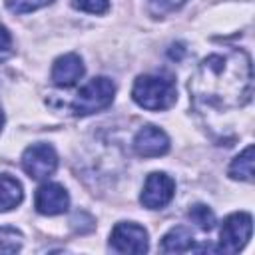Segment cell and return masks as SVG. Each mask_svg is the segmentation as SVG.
Instances as JSON below:
<instances>
[{"label":"cell","instance_id":"cell-6","mask_svg":"<svg viewBox=\"0 0 255 255\" xmlns=\"http://www.w3.org/2000/svg\"><path fill=\"white\" fill-rule=\"evenodd\" d=\"M110 247L118 253H145L147 251V231L131 221L116 223L110 235Z\"/></svg>","mask_w":255,"mask_h":255},{"label":"cell","instance_id":"cell-13","mask_svg":"<svg viewBox=\"0 0 255 255\" xmlns=\"http://www.w3.org/2000/svg\"><path fill=\"white\" fill-rule=\"evenodd\" d=\"M229 175L241 181H253V145H247L229 165Z\"/></svg>","mask_w":255,"mask_h":255},{"label":"cell","instance_id":"cell-17","mask_svg":"<svg viewBox=\"0 0 255 255\" xmlns=\"http://www.w3.org/2000/svg\"><path fill=\"white\" fill-rule=\"evenodd\" d=\"M74 6L88 14H104L110 8V0H74Z\"/></svg>","mask_w":255,"mask_h":255},{"label":"cell","instance_id":"cell-9","mask_svg":"<svg viewBox=\"0 0 255 255\" xmlns=\"http://www.w3.org/2000/svg\"><path fill=\"white\" fill-rule=\"evenodd\" d=\"M34 205H36V211L42 215H60L68 209L70 197H68V191L60 183L50 181V183H44L38 187Z\"/></svg>","mask_w":255,"mask_h":255},{"label":"cell","instance_id":"cell-1","mask_svg":"<svg viewBox=\"0 0 255 255\" xmlns=\"http://www.w3.org/2000/svg\"><path fill=\"white\" fill-rule=\"evenodd\" d=\"M251 60L243 50L207 56L189 80L191 102L197 112H229L251 100Z\"/></svg>","mask_w":255,"mask_h":255},{"label":"cell","instance_id":"cell-2","mask_svg":"<svg viewBox=\"0 0 255 255\" xmlns=\"http://www.w3.org/2000/svg\"><path fill=\"white\" fill-rule=\"evenodd\" d=\"M131 98L139 108L159 112V110H167L175 104L177 90H175V84L169 78L145 74V76H139L133 82Z\"/></svg>","mask_w":255,"mask_h":255},{"label":"cell","instance_id":"cell-15","mask_svg":"<svg viewBox=\"0 0 255 255\" xmlns=\"http://www.w3.org/2000/svg\"><path fill=\"white\" fill-rule=\"evenodd\" d=\"M22 247V233L16 227H0V253H16Z\"/></svg>","mask_w":255,"mask_h":255},{"label":"cell","instance_id":"cell-12","mask_svg":"<svg viewBox=\"0 0 255 255\" xmlns=\"http://www.w3.org/2000/svg\"><path fill=\"white\" fill-rule=\"evenodd\" d=\"M24 191H22V183L12 177L2 173L0 175V211H10L16 205L22 203Z\"/></svg>","mask_w":255,"mask_h":255},{"label":"cell","instance_id":"cell-14","mask_svg":"<svg viewBox=\"0 0 255 255\" xmlns=\"http://www.w3.org/2000/svg\"><path fill=\"white\" fill-rule=\"evenodd\" d=\"M187 217H189V221H193L199 229H203V231H211L213 227H215V215H213V211L207 207V205H203V203H195L189 211H187Z\"/></svg>","mask_w":255,"mask_h":255},{"label":"cell","instance_id":"cell-7","mask_svg":"<svg viewBox=\"0 0 255 255\" xmlns=\"http://www.w3.org/2000/svg\"><path fill=\"white\" fill-rule=\"evenodd\" d=\"M173 193H175V181L163 171H153L147 175L143 183L139 201L147 209H161L173 199Z\"/></svg>","mask_w":255,"mask_h":255},{"label":"cell","instance_id":"cell-5","mask_svg":"<svg viewBox=\"0 0 255 255\" xmlns=\"http://www.w3.org/2000/svg\"><path fill=\"white\" fill-rule=\"evenodd\" d=\"M22 167L32 179H46L58 167L56 149L50 143H32L22 153Z\"/></svg>","mask_w":255,"mask_h":255},{"label":"cell","instance_id":"cell-11","mask_svg":"<svg viewBox=\"0 0 255 255\" xmlns=\"http://www.w3.org/2000/svg\"><path fill=\"white\" fill-rule=\"evenodd\" d=\"M191 247H193V235H191V231H189L187 227H183V225L169 229V231L163 235L161 245H159V249H161L163 253H183V251H187V249H191Z\"/></svg>","mask_w":255,"mask_h":255},{"label":"cell","instance_id":"cell-19","mask_svg":"<svg viewBox=\"0 0 255 255\" xmlns=\"http://www.w3.org/2000/svg\"><path fill=\"white\" fill-rule=\"evenodd\" d=\"M2 126H4V112H2V108H0V131H2Z\"/></svg>","mask_w":255,"mask_h":255},{"label":"cell","instance_id":"cell-4","mask_svg":"<svg viewBox=\"0 0 255 255\" xmlns=\"http://www.w3.org/2000/svg\"><path fill=\"white\" fill-rule=\"evenodd\" d=\"M251 229H253V219L247 211H237L225 217L221 231H219V247L217 251L223 253H237L241 251L247 241L251 239Z\"/></svg>","mask_w":255,"mask_h":255},{"label":"cell","instance_id":"cell-16","mask_svg":"<svg viewBox=\"0 0 255 255\" xmlns=\"http://www.w3.org/2000/svg\"><path fill=\"white\" fill-rule=\"evenodd\" d=\"M54 0H6V8L14 14H28L38 8H44L52 4Z\"/></svg>","mask_w":255,"mask_h":255},{"label":"cell","instance_id":"cell-18","mask_svg":"<svg viewBox=\"0 0 255 255\" xmlns=\"http://www.w3.org/2000/svg\"><path fill=\"white\" fill-rule=\"evenodd\" d=\"M10 44H12V36H10V32L6 30V26L0 24V52H2V50H8Z\"/></svg>","mask_w":255,"mask_h":255},{"label":"cell","instance_id":"cell-3","mask_svg":"<svg viewBox=\"0 0 255 255\" xmlns=\"http://www.w3.org/2000/svg\"><path fill=\"white\" fill-rule=\"evenodd\" d=\"M114 94L116 84L106 76H98L76 94L72 102V112L76 116H90L100 110H106L114 102Z\"/></svg>","mask_w":255,"mask_h":255},{"label":"cell","instance_id":"cell-8","mask_svg":"<svg viewBox=\"0 0 255 255\" xmlns=\"http://www.w3.org/2000/svg\"><path fill=\"white\" fill-rule=\"evenodd\" d=\"M169 137L157 126H143L133 137V151L139 157H159L167 153Z\"/></svg>","mask_w":255,"mask_h":255},{"label":"cell","instance_id":"cell-10","mask_svg":"<svg viewBox=\"0 0 255 255\" xmlns=\"http://www.w3.org/2000/svg\"><path fill=\"white\" fill-rule=\"evenodd\" d=\"M84 76V62L78 54H64L52 66V82L60 88L74 86Z\"/></svg>","mask_w":255,"mask_h":255}]
</instances>
